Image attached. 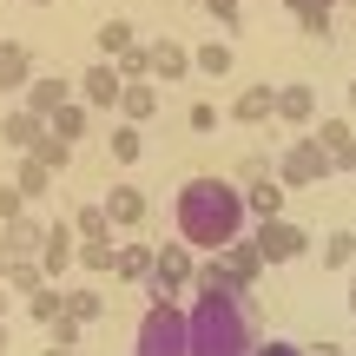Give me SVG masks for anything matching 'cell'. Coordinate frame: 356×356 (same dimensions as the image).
<instances>
[{"instance_id":"obj_1","label":"cell","mask_w":356,"mask_h":356,"mask_svg":"<svg viewBox=\"0 0 356 356\" xmlns=\"http://www.w3.org/2000/svg\"><path fill=\"white\" fill-rule=\"evenodd\" d=\"M244 185L231 178H185L178 185V204H172V225H178V244L191 251H225L231 238H244Z\"/></svg>"},{"instance_id":"obj_2","label":"cell","mask_w":356,"mask_h":356,"mask_svg":"<svg viewBox=\"0 0 356 356\" xmlns=\"http://www.w3.org/2000/svg\"><path fill=\"white\" fill-rule=\"evenodd\" d=\"M191 356H257L244 297H198L191 304Z\"/></svg>"},{"instance_id":"obj_3","label":"cell","mask_w":356,"mask_h":356,"mask_svg":"<svg viewBox=\"0 0 356 356\" xmlns=\"http://www.w3.org/2000/svg\"><path fill=\"white\" fill-rule=\"evenodd\" d=\"M132 356H191V310H178L172 297H152L139 337H132Z\"/></svg>"},{"instance_id":"obj_4","label":"cell","mask_w":356,"mask_h":356,"mask_svg":"<svg viewBox=\"0 0 356 356\" xmlns=\"http://www.w3.org/2000/svg\"><path fill=\"white\" fill-rule=\"evenodd\" d=\"M330 172H337V165H330V152H323L310 132H304V139H291V145L277 152V178H284V185H323Z\"/></svg>"},{"instance_id":"obj_5","label":"cell","mask_w":356,"mask_h":356,"mask_svg":"<svg viewBox=\"0 0 356 356\" xmlns=\"http://www.w3.org/2000/svg\"><path fill=\"white\" fill-rule=\"evenodd\" d=\"M257 251H264V264H291V257H304L310 251V238H304V225H291V218H257Z\"/></svg>"},{"instance_id":"obj_6","label":"cell","mask_w":356,"mask_h":356,"mask_svg":"<svg viewBox=\"0 0 356 356\" xmlns=\"http://www.w3.org/2000/svg\"><path fill=\"white\" fill-rule=\"evenodd\" d=\"M191 277H198L191 251H178V244H165V251H152V277H145V284H152V297H172V304H178V297L191 291Z\"/></svg>"},{"instance_id":"obj_7","label":"cell","mask_w":356,"mask_h":356,"mask_svg":"<svg viewBox=\"0 0 356 356\" xmlns=\"http://www.w3.org/2000/svg\"><path fill=\"white\" fill-rule=\"evenodd\" d=\"M244 211L251 218H284V178L277 172H251L244 178Z\"/></svg>"},{"instance_id":"obj_8","label":"cell","mask_w":356,"mask_h":356,"mask_svg":"<svg viewBox=\"0 0 356 356\" xmlns=\"http://www.w3.org/2000/svg\"><path fill=\"white\" fill-rule=\"evenodd\" d=\"M310 139L330 152V165H337V172H356V132L343 126V119H317V126H310Z\"/></svg>"},{"instance_id":"obj_9","label":"cell","mask_w":356,"mask_h":356,"mask_svg":"<svg viewBox=\"0 0 356 356\" xmlns=\"http://www.w3.org/2000/svg\"><path fill=\"white\" fill-rule=\"evenodd\" d=\"M40 270H47V284H60L66 270H73V225H47V238H40Z\"/></svg>"},{"instance_id":"obj_10","label":"cell","mask_w":356,"mask_h":356,"mask_svg":"<svg viewBox=\"0 0 356 356\" xmlns=\"http://www.w3.org/2000/svg\"><path fill=\"white\" fill-rule=\"evenodd\" d=\"M79 92H86V106H119L126 79H119V66H113V60H92L86 73H79Z\"/></svg>"},{"instance_id":"obj_11","label":"cell","mask_w":356,"mask_h":356,"mask_svg":"<svg viewBox=\"0 0 356 356\" xmlns=\"http://www.w3.org/2000/svg\"><path fill=\"white\" fill-rule=\"evenodd\" d=\"M106 218H113V231H139L145 225V191L132 185V178L113 185V191H106Z\"/></svg>"},{"instance_id":"obj_12","label":"cell","mask_w":356,"mask_h":356,"mask_svg":"<svg viewBox=\"0 0 356 356\" xmlns=\"http://www.w3.org/2000/svg\"><path fill=\"white\" fill-rule=\"evenodd\" d=\"M40 139H47V119H40V113H26V106L0 119V145H7V152H33Z\"/></svg>"},{"instance_id":"obj_13","label":"cell","mask_w":356,"mask_h":356,"mask_svg":"<svg viewBox=\"0 0 356 356\" xmlns=\"http://www.w3.org/2000/svg\"><path fill=\"white\" fill-rule=\"evenodd\" d=\"M225 264H231V277H238V291H251V284L264 277V251H257V238H231L225 244Z\"/></svg>"},{"instance_id":"obj_14","label":"cell","mask_w":356,"mask_h":356,"mask_svg":"<svg viewBox=\"0 0 356 356\" xmlns=\"http://www.w3.org/2000/svg\"><path fill=\"white\" fill-rule=\"evenodd\" d=\"M277 119L297 126V132H310V126H317V92H310V86H277Z\"/></svg>"},{"instance_id":"obj_15","label":"cell","mask_w":356,"mask_h":356,"mask_svg":"<svg viewBox=\"0 0 356 356\" xmlns=\"http://www.w3.org/2000/svg\"><path fill=\"white\" fill-rule=\"evenodd\" d=\"M231 119L238 126H264V119H277V86H251L231 99Z\"/></svg>"},{"instance_id":"obj_16","label":"cell","mask_w":356,"mask_h":356,"mask_svg":"<svg viewBox=\"0 0 356 356\" xmlns=\"http://www.w3.org/2000/svg\"><path fill=\"white\" fill-rule=\"evenodd\" d=\"M26 79H33V53L20 40H0V92H20Z\"/></svg>"},{"instance_id":"obj_17","label":"cell","mask_w":356,"mask_h":356,"mask_svg":"<svg viewBox=\"0 0 356 356\" xmlns=\"http://www.w3.org/2000/svg\"><path fill=\"white\" fill-rule=\"evenodd\" d=\"M113 277L119 284H145V277H152V244L126 238V244H119V257H113Z\"/></svg>"},{"instance_id":"obj_18","label":"cell","mask_w":356,"mask_h":356,"mask_svg":"<svg viewBox=\"0 0 356 356\" xmlns=\"http://www.w3.org/2000/svg\"><path fill=\"white\" fill-rule=\"evenodd\" d=\"M66 99H73V86H66V79H26V113H40V119H47V113H60V106Z\"/></svg>"},{"instance_id":"obj_19","label":"cell","mask_w":356,"mask_h":356,"mask_svg":"<svg viewBox=\"0 0 356 356\" xmlns=\"http://www.w3.org/2000/svg\"><path fill=\"white\" fill-rule=\"evenodd\" d=\"M119 113H126L132 126H145V119L159 113V86H152V79H126V92H119Z\"/></svg>"},{"instance_id":"obj_20","label":"cell","mask_w":356,"mask_h":356,"mask_svg":"<svg viewBox=\"0 0 356 356\" xmlns=\"http://www.w3.org/2000/svg\"><path fill=\"white\" fill-rule=\"evenodd\" d=\"M191 291H198V297H244L225 257H211V264H198V277H191Z\"/></svg>"},{"instance_id":"obj_21","label":"cell","mask_w":356,"mask_h":356,"mask_svg":"<svg viewBox=\"0 0 356 356\" xmlns=\"http://www.w3.org/2000/svg\"><path fill=\"white\" fill-rule=\"evenodd\" d=\"M191 73V53L178 40H152V79H185Z\"/></svg>"},{"instance_id":"obj_22","label":"cell","mask_w":356,"mask_h":356,"mask_svg":"<svg viewBox=\"0 0 356 356\" xmlns=\"http://www.w3.org/2000/svg\"><path fill=\"white\" fill-rule=\"evenodd\" d=\"M86 113H92L86 99H66L60 113H47V126H53V139H66V145H79V132H86Z\"/></svg>"},{"instance_id":"obj_23","label":"cell","mask_w":356,"mask_h":356,"mask_svg":"<svg viewBox=\"0 0 356 356\" xmlns=\"http://www.w3.org/2000/svg\"><path fill=\"white\" fill-rule=\"evenodd\" d=\"M66 225H73V238H79V244H86V238H119V231H113V218H106V204H79Z\"/></svg>"},{"instance_id":"obj_24","label":"cell","mask_w":356,"mask_h":356,"mask_svg":"<svg viewBox=\"0 0 356 356\" xmlns=\"http://www.w3.org/2000/svg\"><path fill=\"white\" fill-rule=\"evenodd\" d=\"M317 257H323V270H350V264H356V238L337 225L330 238H323V251H317Z\"/></svg>"},{"instance_id":"obj_25","label":"cell","mask_w":356,"mask_h":356,"mask_svg":"<svg viewBox=\"0 0 356 356\" xmlns=\"http://www.w3.org/2000/svg\"><path fill=\"white\" fill-rule=\"evenodd\" d=\"M60 310H66V291H60V284H40V291L26 297V317H33V323H53Z\"/></svg>"},{"instance_id":"obj_26","label":"cell","mask_w":356,"mask_h":356,"mask_svg":"<svg viewBox=\"0 0 356 356\" xmlns=\"http://www.w3.org/2000/svg\"><path fill=\"white\" fill-rule=\"evenodd\" d=\"M191 66L211 73V79H225V73H231V40H204V47L191 53Z\"/></svg>"},{"instance_id":"obj_27","label":"cell","mask_w":356,"mask_h":356,"mask_svg":"<svg viewBox=\"0 0 356 356\" xmlns=\"http://www.w3.org/2000/svg\"><path fill=\"white\" fill-rule=\"evenodd\" d=\"M73 257L86 270H113V257H119V238H86V244H73Z\"/></svg>"},{"instance_id":"obj_28","label":"cell","mask_w":356,"mask_h":356,"mask_svg":"<svg viewBox=\"0 0 356 356\" xmlns=\"http://www.w3.org/2000/svg\"><path fill=\"white\" fill-rule=\"evenodd\" d=\"M113 66H119V79H152V47H145V40H132Z\"/></svg>"},{"instance_id":"obj_29","label":"cell","mask_w":356,"mask_h":356,"mask_svg":"<svg viewBox=\"0 0 356 356\" xmlns=\"http://www.w3.org/2000/svg\"><path fill=\"white\" fill-rule=\"evenodd\" d=\"M132 40H139V33H132V20H106L99 26V60H119Z\"/></svg>"},{"instance_id":"obj_30","label":"cell","mask_w":356,"mask_h":356,"mask_svg":"<svg viewBox=\"0 0 356 356\" xmlns=\"http://www.w3.org/2000/svg\"><path fill=\"white\" fill-rule=\"evenodd\" d=\"M13 185H20V191H26V198H40V191H47V185H53V172H47V165H40V159H33V152H20V172H13Z\"/></svg>"},{"instance_id":"obj_31","label":"cell","mask_w":356,"mask_h":356,"mask_svg":"<svg viewBox=\"0 0 356 356\" xmlns=\"http://www.w3.org/2000/svg\"><path fill=\"white\" fill-rule=\"evenodd\" d=\"M26 257H33V251L20 244V231L0 225V284H7V277H13V264H26Z\"/></svg>"},{"instance_id":"obj_32","label":"cell","mask_w":356,"mask_h":356,"mask_svg":"<svg viewBox=\"0 0 356 356\" xmlns=\"http://www.w3.org/2000/svg\"><path fill=\"white\" fill-rule=\"evenodd\" d=\"M99 291H92V284H73V291H66V317H79V323H92V317H99Z\"/></svg>"},{"instance_id":"obj_33","label":"cell","mask_w":356,"mask_h":356,"mask_svg":"<svg viewBox=\"0 0 356 356\" xmlns=\"http://www.w3.org/2000/svg\"><path fill=\"white\" fill-rule=\"evenodd\" d=\"M106 152H113V159H119V165H132V159H139V152H145V139H139V126H132V119H126V126H119V132H113V139H106Z\"/></svg>"},{"instance_id":"obj_34","label":"cell","mask_w":356,"mask_h":356,"mask_svg":"<svg viewBox=\"0 0 356 356\" xmlns=\"http://www.w3.org/2000/svg\"><path fill=\"white\" fill-rule=\"evenodd\" d=\"M33 159H40L47 172H66V159H73V145H66V139H53V126H47V139L33 145Z\"/></svg>"},{"instance_id":"obj_35","label":"cell","mask_w":356,"mask_h":356,"mask_svg":"<svg viewBox=\"0 0 356 356\" xmlns=\"http://www.w3.org/2000/svg\"><path fill=\"white\" fill-rule=\"evenodd\" d=\"M7 284H13V297H33L40 284H47V270H40V257H26V264H13V277H7Z\"/></svg>"},{"instance_id":"obj_36","label":"cell","mask_w":356,"mask_h":356,"mask_svg":"<svg viewBox=\"0 0 356 356\" xmlns=\"http://www.w3.org/2000/svg\"><path fill=\"white\" fill-rule=\"evenodd\" d=\"M13 218H26V191L7 178V185H0V225H13Z\"/></svg>"},{"instance_id":"obj_37","label":"cell","mask_w":356,"mask_h":356,"mask_svg":"<svg viewBox=\"0 0 356 356\" xmlns=\"http://www.w3.org/2000/svg\"><path fill=\"white\" fill-rule=\"evenodd\" d=\"M218 119H225V113H218L211 99H198V106L185 113V126H191V132H218Z\"/></svg>"},{"instance_id":"obj_38","label":"cell","mask_w":356,"mask_h":356,"mask_svg":"<svg viewBox=\"0 0 356 356\" xmlns=\"http://www.w3.org/2000/svg\"><path fill=\"white\" fill-rule=\"evenodd\" d=\"M297 20H304V33H330V26H337V7H310V13H297Z\"/></svg>"},{"instance_id":"obj_39","label":"cell","mask_w":356,"mask_h":356,"mask_svg":"<svg viewBox=\"0 0 356 356\" xmlns=\"http://www.w3.org/2000/svg\"><path fill=\"white\" fill-rule=\"evenodd\" d=\"M238 7H244V0H204V13H211V20H225V26H238Z\"/></svg>"},{"instance_id":"obj_40","label":"cell","mask_w":356,"mask_h":356,"mask_svg":"<svg viewBox=\"0 0 356 356\" xmlns=\"http://www.w3.org/2000/svg\"><path fill=\"white\" fill-rule=\"evenodd\" d=\"M257 356H304V343H291V337H270V343H257Z\"/></svg>"},{"instance_id":"obj_41","label":"cell","mask_w":356,"mask_h":356,"mask_svg":"<svg viewBox=\"0 0 356 356\" xmlns=\"http://www.w3.org/2000/svg\"><path fill=\"white\" fill-rule=\"evenodd\" d=\"M291 13H310V7H337V0H284Z\"/></svg>"},{"instance_id":"obj_42","label":"cell","mask_w":356,"mask_h":356,"mask_svg":"<svg viewBox=\"0 0 356 356\" xmlns=\"http://www.w3.org/2000/svg\"><path fill=\"white\" fill-rule=\"evenodd\" d=\"M304 356H343L337 343H304Z\"/></svg>"},{"instance_id":"obj_43","label":"cell","mask_w":356,"mask_h":356,"mask_svg":"<svg viewBox=\"0 0 356 356\" xmlns=\"http://www.w3.org/2000/svg\"><path fill=\"white\" fill-rule=\"evenodd\" d=\"M7 310H13V284H0V323H7Z\"/></svg>"},{"instance_id":"obj_44","label":"cell","mask_w":356,"mask_h":356,"mask_svg":"<svg viewBox=\"0 0 356 356\" xmlns=\"http://www.w3.org/2000/svg\"><path fill=\"white\" fill-rule=\"evenodd\" d=\"M13 350V330H7V323H0V356H7Z\"/></svg>"},{"instance_id":"obj_45","label":"cell","mask_w":356,"mask_h":356,"mask_svg":"<svg viewBox=\"0 0 356 356\" xmlns=\"http://www.w3.org/2000/svg\"><path fill=\"white\" fill-rule=\"evenodd\" d=\"M40 356H73V343H53V350H40Z\"/></svg>"},{"instance_id":"obj_46","label":"cell","mask_w":356,"mask_h":356,"mask_svg":"<svg viewBox=\"0 0 356 356\" xmlns=\"http://www.w3.org/2000/svg\"><path fill=\"white\" fill-rule=\"evenodd\" d=\"M350 304H356V277H350Z\"/></svg>"},{"instance_id":"obj_47","label":"cell","mask_w":356,"mask_h":356,"mask_svg":"<svg viewBox=\"0 0 356 356\" xmlns=\"http://www.w3.org/2000/svg\"><path fill=\"white\" fill-rule=\"evenodd\" d=\"M350 106H356V79H350Z\"/></svg>"},{"instance_id":"obj_48","label":"cell","mask_w":356,"mask_h":356,"mask_svg":"<svg viewBox=\"0 0 356 356\" xmlns=\"http://www.w3.org/2000/svg\"><path fill=\"white\" fill-rule=\"evenodd\" d=\"M26 7H47V0H26Z\"/></svg>"},{"instance_id":"obj_49","label":"cell","mask_w":356,"mask_h":356,"mask_svg":"<svg viewBox=\"0 0 356 356\" xmlns=\"http://www.w3.org/2000/svg\"><path fill=\"white\" fill-rule=\"evenodd\" d=\"M165 7H172V0H165Z\"/></svg>"}]
</instances>
